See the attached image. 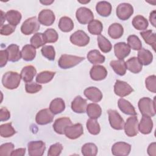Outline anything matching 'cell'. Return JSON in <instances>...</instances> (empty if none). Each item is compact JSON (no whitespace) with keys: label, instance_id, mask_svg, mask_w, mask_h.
Wrapping results in <instances>:
<instances>
[{"label":"cell","instance_id":"obj_59","mask_svg":"<svg viewBox=\"0 0 156 156\" xmlns=\"http://www.w3.org/2000/svg\"><path fill=\"white\" fill-rule=\"evenodd\" d=\"M53 2H54V1H40V2H41V4H44V5H50V4H52Z\"/></svg>","mask_w":156,"mask_h":156},{"label":"cell","instance_id":"obj_21","mask_svg":"<svg viewBox=\"0 0 156 156\" xmlns=\"http://www.w3.org/2000/svg\"><path fill=\"white\" fill-rule=\"evenodd\" d=\"M153 128V121L151 117L143 116L140 124L138 130L143 134H149L151 132Z\"/></svg>","mask_w":156,"mask_h":156},{"label":"cell","instance_id":"obj_54","mask_svg":"<svg viewBox=\"0 0 156 156\" xmlns=\"http://www.w3.org/2000/svg\"><path fill=\"white\" fill-rule=\"evenodd\" d=\"M10 118V112L5 107H1L0 110V120L1 121H7Z\"/></svg>","mask_w":156,"mask_h":156},{"label":"cell","instance_id":"obj_60","mask_svg":"<svg viewBox=\"0 0 156 156\" xmlns=\"http://www.w3.org/2000/svg\"><path fill=\"white\" fill-rule=\"evenodd\" d=\"M79 2H80V3H83V4H84V3H88V2H90V1H87V2H84V1H79Z\"/></svg>","mask_w":156,"mask_h":156},{"label":"cell","instance_id":"obj_43","mask_svg":"<svg viewBox=\"0 0 156 156\" xmlns=\"http://www.w3.org/2000/svg\"><path fill=\"white\" fill-rule=\"evenodd\" d=\"M86 126L88 131L92 135H98L101 131L100 125L95 119H88L87 121Z\"/></svg>","mask_w":156,"mask_h":156},{"label":"cell","instance_id":"obj_16","mask_svg":"<svg viewBox=\"0 0 156 156\" xmlns=\"http://www.w3.org/2000/svg\"><path fill=\"white\" fill-rule=\"evenodd\" d=\"M114 52L115 56L119 60H124L130 52V48L124 42H119L114 46Z\"/></svg>","mask_w":156,"mask_h":156},{"label":"cell","instance_id":"obj_15","mask_svg":"<svg viewBox=\"0 0 156 156\" xmlns=\"http://www.w3.org/2000/svg\"><path fill=\"white\" fill-rule=\"evenodd\" d=\"M55 19L54 12L49 9L42 10L38 14V20L40 23L41 24L49 26L52 25Z\"/></svg>","mask_w":156,"mask_h":156},{"label":"cell","instance_id":"obj_55","mask_svg":"<svg viewBox=\"0 0 156 156\" xmlns=\"http://www.w3.org/2000/svg\"><path fill=\"white\" fill-rule=\"evenodd\" d=\"M147 154L151 156L156 155V144L155 142L151 143L147 147Z\"/></svg>","mask_w":156,"mask_h":156},{"label":"cell","instance_id":"obj_25","mask_svg":"<svg viewBox=\"0 0 156 156\" xmlns=\"http://www.w3.org/2000/svg\"><path fill=\"white\" fill-rule=\"evenodd\" d=\"M126 68L130 72L137 74L142 70V64L136 57L130 58L126 62Z\"/></svg>","mask_w":156,"mask_h":156},{"label":"cell","instance_id":"obj_47","mask_svg":"<svg viewBox=\"0 0 156 156\" xmlns=\"http://www.w3.org/2000/svg\"><path fill=\"white\" fill-rule=\"evenodd\" d=\"M42 55L49 60H54L55 57L54 48L51 45H44L41 49Z\"/></svg>","mask_w":156,"mask_h":156},{"label":"cell","instance_id":"obj_58","mask_svg":"<svg viewBox=\"0 0 156 156\" xmlns=\"http://www.w3.org/2000/svg\"><path fill=\"white\" fill-rule=\"evenodd\" d=\"M1 26H3V23H4V21L5 20V19L6 18H4V16H5V14L2 11V10H1Z\"/></svg>","mask_w":156,"mask_h":156},{"label":"cell","instance_id":"obj_37","mask_svg":"<svg viewBox=\"0 0 156 156\" xmlns=\"http://www.w3.org/2000/svg\"><path fill=\"white\" fill-rule=\"evenodd\" d=\"M88 30L93 35H99L103 30L102 23L98 20H93L88 24Z\"/></svg>","mask_w":156,"mask_h":156},{"label":"cell","instance_id":"obj_5","mask_svg":"<svg viewBox=\"0 0 156 156\" xmlns=\"http://www.w3.org/2000/svg\"><path fill=\"white\" fill-rule=\"evenodd\" d=\"M125 133L130 137L136 136L138 133V121L136 115L128 118L124 126Z\"/></svg>","mask_w":156,"mask_h":156},{"label":"cell","instance_id":"obj_3","mask_svg":"<svg viewBox=\"0 0 156 156\" xmlns=\"http://www.w3.org/2000/svg\"><path fill=\"white\" fill-rule=\"evenodd\" d=\"M85 59L83 57L63 54L58 61V65L62 69H68L74 67Z\"/></svg>","mask_w":156,"mask_h":156},{"label":"cell","instance_id":"obj_1","mask_svg":"<svg viewBox=\"0 0 156 156\" xmlns=\"http://www.w3.org/2000/svg\"><path fill=\"white\" fill-rule=\"evenodd\" d=\"M154 100L147 97H144L138 101V108L143 116L152 117L155 115V102Z\"/></svg>","mask_w":156,"mask_h":156},{"label":"cell","instance_id":"obj_38","mask_svg":"<svg viewBox=\"0 0 156 156\" xmlns=\"http://www.w3.org/2000/svg\"><path fill=\"white\" fill-rule=\"evenodd\" d=\"M98 43L99 49L104 53H107L110 52L112 49V44L110 41L107 39L104 36L99 35L98 38Z\"/></svg>","mask_w":156,"mask_h":156},{"label":"cell","instance_id":"obj_8","mask_svg":"<svg viewBox=\"0 0 156 156\" xmlns=\"http://www.w3.org/2000/svg\"><path fill=\"white\" fill-rule=\"evenodd\" d=\"M28 153L30 156H41L46 149V144L43 141H32L28 144Z\"/></svg>","mask_w":156,"mask_h":156},{"label":"cell","instance_id":"obj_41","mask_svg":"<svg viewBox=\"0 0 156 156\" xmlns=\"http://www.w3.org/2000/svg\"><path fill=\"white\" fill-rule=\"evenodd\" d=\"M140 35L144 39V41L149 45H151L155 51V46L156 43L155 34L154 33L152 30H148L140 32Z\"/></svg>","mask_w":156,"mask_h":156},{"label":"cell","instance_id":"obj_34","mask_svg":"<svg viewBox=\"0 0 156 156\" xmlns=\"http://www.w3.org/2000/svg\"><path fill=\"white\" fill-rule=\"evenodd\" d=\"M110 65L114 71L119 76H124L126 73V65L124 60H112L110 62Z\"/></svg>","mask_w":156,"mask_h":156},{"label":"cell","instance_id":"obj_27","mask_svg":"<svg viewBox=\"0 0 156 156\" xmlns=\"http://www.w3.org/2000/svg\"><path fill=\"white\" fill-rule=\"evenodd\" d=\"M124 32L122 26L119 23H113L108 29V34L113 39H118L122 37Z\"/></svg>","mask_w":156,"mask_h":156},{"label":"cell","instance_id":"obj_13","mask_svg":"<svg viewBox=\"0 0 156 156\" xmlns=\"http://www.w3.org/2000/svg\"><path fill=\"white\" fill-rule=\"evenodd\" d=\"M83 133V126L80 123L71 124L66 127L65 135L71 140H75L79 138Z\"/></svg>","mask_w":156,"mask_h":156},{"label":"cell","instance_id":"obj_26","mask_svg":"<svg viewBox=\"0 0 156 156\" xmlns=\"http://www.w3.org/2000/svg\"><path fill=\"white\" fill-rule=\"evenodd\" d=\"M112 5L107 1H99L96 5V10L98 13L104 17L108 16L112 12Z\"/></svg>","mask_w":156,"mask_h":156},{"label":"cell","instance_id":"obj_17","mask_svg":"<svg viewBox=\"0 0 156 156\" xmlns=\"http://www.w3.org/2000/svg\"><path fill=\"white\" fill-rule=\"evenodd\" d=\"M72 124L71 119L68 117H62L57 118L53 124L54 131L60 135L65 133V130L66 127Z\"/></svg>","mask_w":156,"mask_h":156},{"label":"cell","instance_id":"obj_31","mask_svg":"<svg viewBox=\"0 0 156 156\" xmlns=\"http://www.w3.org/2000/svg\"><path fill=\"white\" fill-rule=\"evenodd\" d=\"M87 58L88 61L93 65L102 63L105 60V56L102 55L100 52L96 49L89 51L87 54Z\"/></svg>","mask_w":156,"mask_h":156},{"label":"cell","instance_id":"obj_2","mask_svg":"<svg viewBox=\"0 0 156 156\" xmlns=\"http://www.w3.org/2000/svg\"><path fill=\"white\" fill-rule=\"evenodd\" d=\"M21 75L16 72L8 71L5 73L2 78L3 86L9 90H13L20 85L21 82Z\"/></svg>","mask_w":156,"mask_h":156},{"label":"cell","instance_id":"obj_20","mask_svg":"<svg viewBox=\"0 0 156 156\" xmlns=\"http://www.w3.org/2000/svg\"><path fill=\"white\" fill-rule=\"evenodd\" d=\"M87 106V100L80 96H76L71 102V109L77 113H83L85 112Z\"/></svg>","mask_w":156,"mask_h":156},{"label":"cell","instance_id":"obj_42","mask_svg":"<svg viewBox=\"0 0 156 156\" xmlns=\"http://www.w3.org/2000/svg\"><path fill=\"white\" fill-rule=\"evenodd\" d=\"M16 133V130L12 126V122L3 124L0 126V135L2 137L9 138Z\"/></svg>","mask_w":156,"mask_h":156},{"label":"cell","instance_id":"obj_56","mask_svg":"<svg viewBox=\"0 0 156 156\" xmlns=\"http://www.w3.org/2000/svg\"><path fill=\"white\" fill-rule=\"evenodd\" d=\"M26 154V148H18L12 151V156H23Z\"/></svg>","mask_w":156,"mask_h":156},{"label":"cell","instance_id":"obj_46","mask_svg":"<svg viewBox=\"0 0 156 156\" xmlns=\"http://www.w3.org/2000/svg\"><path fill=\"white\" fill-rule=\"evenodd\" d=\"M128 45L133 50H140L142 48V43L140 38L135 35H129L127 38Z\"/></svg>","mask_w":156,"mask_h":156},{"label":"cell","instance_id":"obj_28","mask_svg":"<svg viewBox=\"0 0 156 156\" xmlns=\"http://www.w3.org/2000/svg\"><path fill=\"white\" fill-rule=\"evenodd\" d=\"M137 58L142 65L146 66L152 62L153 55L150 51L144 48H141L138 52Z\"/></svg>","mask_w":156,"mask_h":156},{"label":"cell","instance_id":"obj_9","mask_svg":"<svg viewBox=\"0 0 156 156\" xmlns=\"http://www.w3.org/2000/svg\"><path fill=\"white\" fill-rule=\"evenodd\" d=\"M133 13V8L132 5L129 3L119 4L116 10V13L119 20L125 21L128 20Z\"/></svg>","mask_w":156,"mask_h":156},{"label":"cell","instance_id":"obj_4","mask_svg":"<svg viewBox=\"0 0 156 156\" xmlns=\"http://www.w3.org/2000/svg\"><path fill=\"white\" fill-rule=\"evenodd\" d=\"M40 29V22L36 16H32L26 20L21 26V32L29 35L37 32Z\"/></svg>","mask_w":156,"mask_h":156},{"label":"cell","instance_id":"obj_12","mask_svg":"<svg viewBox=\"0 0 156 156\" xmlns=\"http://www.w3.org/2000/svg\"><path fill=\"white\" fill-rule=\"evenodd\" d=\"M54 117V114L49 108H44L37 113L35 121L39 125H46L52 122Z\"/></svg>","mask_w":156,"mask_h":156},{"label":"cell","instance_id":"obj_40","mask_svg":"<svg viewBox=\"0 0 156 156\" xmlns=\"http://www.w3.org/2000/svg\"><path fill=\"white\" fill-rule=\"evenodd\" d=\"M55 76V72L44 71L40 72L36 77V82L38 83H46L50 82Z\"/></svg>","mask_w":156,"mask_h":156},{"label":"cell","instance_id":"obj_14","mask_svg":"<svg viewBox=\"0 0 156 156\" xmlns=\"http://www.w3.org/2000/svg\"><path fill=\"white\" fill-rule=\"evenodd\" d=\"M131 150V145L125 142L115 143L112 147V154L116 156L128 155Z\"/></svg>","mask_w":156,"mask_h":156},{"label":"cell","instance_id":"obj_48","mask_svg":"<svg viewBox=\"0 0 156 156\" xmlns=\"http://www.w3.org/2000/svg\"><path fill=\"white\" fill-rule=\"evenodd\" d=\"M145 84L149 91L154 93L156 92V76L155 75L148 76L145 80Z\"/></svg>","mask_w":156,"mask_h":156},{"label":"cell","instance_id":"obj_39","mask_svg":"<svg viewBox=\"0 0 156 156\" xmlns=\"http://www.w3.org/2000/svg\"><path fill=\"white\" fill-rule=\"evenodd\" d=\"M98 147L95 144L88 143L83 144L81 148V152L84 156H95L98 154Z\"/></svg>","mask_w":156,"mask_h":156},{"label":"cell","instance_id":"obj_6","mask_svg":"<svg viewBox=\"0 0 156 156\" xmlns=\"http://www.w3.org/2000/svg\"><path fill=\"white\" fill-rule=\"evenodd\" d=\"M70 41L76 46L83 47L89 43L90 37L84 31L78 30L70 36Z\"/></svg>","mask_w":156,"mask_h":156},{"label":"cell","instance_id":"obj_29","mask_svg":"<svg viewBox=\"0 0 156 156\" xmlns=\"http://www.w3.org/2000/svg\"><path fill=\"white\" fill-rule=\"evenodd\" d=\"M21 52V57L25 61H32L36 56V48L30 44L24 46Z\"/></svg>","mask_w":156,"mask_h":156},{"label":"cell","instance_id":"obj_11","mask_svg":"<svg viewBox=\"0 0 156 156\" xmlns=\"http://www.w3.org/2000/svg\"><path fill=\"white\" fill-rule=\"evenodd\" d=\"M133 91L132 87L126 82L116 80L114 85V92L119 97H124Z\"/></svg>","mask_w":156,"mask_h":156},{"label":"cell","instance_id":"obj_44","mask_svg":"<svg viewBox=\"0 0 156 156\" xmlns=\"http://www.w3.org/2000/svg\"><path fill=\"white\" fill-rule=\"evenodd\" d=\"M30 42L31 45L35 48H39L42 46H44V44L46 43L43 37V34L40 32L35 34L31 37Z\"/></svg>","mask_w":156,"mask_h":156},{"label":"cell","instance_id":"obj_10","mask_svg":"<svg viewBox=\"0 0 156 156\" xmlns=\"http://www.w3.org/2000/svg\"><path fill=\"white\" fill-rule=\"evenodd\" d=\"M76 16L77 21L82 24H89L93 20L94 15L91 10L87 7H82L79 8L76 12Z\"/></svg>","mask_w":156,"mask_h":156},{"label":"cell","instance_id":"obj_49","mask_svg":"<svg viewBox=\"0 0 156 156\" xmlns=\"http://www.w3.org/2000/svg\"><path fill=\"white\" fill-rule=\"evenodd\" d=\"M14 145L12 143H6L0 146V155L9 156L13 151Z\"/></svg>","mask_w":156,"mask_h":156},{"label":"cell","instance_id":"obj_18","mask_svg":"<svg viewBox=\"0 0 156 156\" xmlns=\"http://www.w3.org/2000/svg\"><path fill=\"white\" fill-rule=\"evenodd\" d=\"M91 78L96 81L104 80L107 76V71L106 68L102 65L93 66L90 71Z\"/></svg>","mask_w":156,"mask_h":156},{"label":"cell","instance_id":"obj_52","mask_svg":"<svg viewBox=\"0 0 156 156\" xmlns=\"http://www.w3.org/2000/svg\"><path fill=\"white\" fill-rule=\"evenodd\" d=\"M15 29H16V26H13L12 24H4L1 27L0 32L2 35L7 36L12 34L13 32H15Z\"/></svg>","mask_w":156,"mask_h":156},{"label":"cell","instance_id":"obj_30","mask_svg":"<svg viewBox=\"0 0 156 156\" xmlns=\"http://www.w3.org/2000/svg\"><path fill=\"white\" fill-rule=\"evenodd\" d=\"M50 110L54 114L57 115L62 113L65 109V104L62 98H55L53 99L49 105Z\"/></svg>","mask_w":156,"mask_h":156},{"label":"cell","instance_id":"obj_7","mask_svg":"<svg viewBox=\"0 0 156 156\" xmlns=\"http://www.w3.org/2000/svg\"><path fill=\"white\" fill-rule=\"evenodd\" d=\"M108 120L112 128L115 130H122L124 126V121L119 113L115 110H108Z\"/></svg>","mask_w":156,"mask_h":156},{"label":"cell","instance_id":"obj_33","mask_svg":"<svg viewBox=\"0 0 156 156\" xmlns=\"http://www.w3.org/2000/svg\"><path fill=\"white\" fill-rule=\"evenodd\" d=\"M5 18L10 24L16 26L20 23L22 16L20 12L15 10H10L5 13Z\"/></svg>","mask_w":156,"mask_h":156},{"label":"cell","instance_id":"obj_50","mask_svg":"<svg viewBox=\"0 0 156 156\" xmlns=\"http://www.w3.org/2000/svg\"><path fill=\"white\" fill-rule=\"evenodd\" d=\"M63 149V146L60 143H56L52 144L48 152V156H58L59 155Z\"/></svg>","mask_w":156,"mask_h":156},{"label":"cell","instance_id":"obj_22","mask_svg":"<svg viewBox=\"0 0 156 156\" xmlns=\"http://www.w3.org/2000/svg\"><path fill=\"white\" fill-rule=\"evenodd\" d=\"M118 106L120 110L126 115H136V112L134 107L130 104V102L124 98H120L118 101Z\"/></svg>","mask_w":156,"mask_h":156},{"label":"cell","instance_id":"obj_32","mask_svg":"<svg viewBox=\"0 0 156 156\" xmlns=\"http://www.w3.org/2000/svg\"><path fill=\"white\" fill-rule=\"evenodd\" d=\"M87 115L91 119H98L99 118L102 113V109L99 105L95 103H91L87 106Z\"/></svg>","mask_w":156,"mask_h":156},{"label":"cell","instance_id":"obj_51","mask_svg":"<svg viewBox=\"0 0 156 156\" xmlns=\"http://www.w3.org/2000/svg\"><path fill=\"white\" fill-rule=\"evenodd\" d=\"M41 88H42V86L41 85L35 82H32L26 83L25 85L26 91L30 94L36 93L40 91L41 90Z\"/></svg>","mask_w":156,"mask_h":156},{"label":"cell","instance_id":"obj_36","mask_svg":"<svg viewBox=\"0 0 156 156\" xmlns=\"http://www.w3.org/2000/svg\"><path fill=\"white\" fill-rule=\"evenodd\" d=\"M148 21L143 16L136 15L132 20L133 26L138 30H143L147 29L148 27Z\"/></svg>","mask_w":156,"mask_h":156},{"label":"cell","instance_id":"obj_23","mask_svg":"<svg viewBox=\"0 0 156 156\" xmlns=\"http://www.w3.org/2000/svg\"><path fill=\"white\" fill-rule=\"evenodd\" d=\"M37 74L35 68L32 65L24 66L21 71V77L23 80L26 83L30 82Z\"/></svg>","mask_w":156,"mask_h":156},{"label":"cell","instance_id":"obj_24","mask_svg":"<svg viewBox=\"0 0 156 156\" xmlns=\"http://www.w3.org/2000/svg\"><path fill=\"white\" fill-rule=\"evenodd\" d=\"M8 53L9 60L12 62H18L21 57V52L20 51L19 46L15 44H10L6 49Z\"/></svg>","mask_w":156,"mask_h":156},{"label":"cell","instance_id":"obj_19","mask_svg":"<svg viewBox=\"0 0 156 156\" xmlns=\"http://www.w3.org/2000/svg\"><path fill=\"white\" fill-rule=\"evenodd\" d=\"M84 95L88 99L93 102H98L102 99V93L99 89L95 87H90L84 90Z\"/></svg>","mask_w":156,"mask_h":156},{"label":"cell","instance_id":"obj_53","mask_svg":"<svg viewBox=\"0 0 156 156\" xmlns=\"http://www.w3.org/2000/svg\"><path fill=\"white\" fill-rule=\"evenodd\" d=\"M0 66L1 68H2L3 66H4L7 61L9 60V56H8V53L6 51V49L5 50H1L0 51Z\"/></svg>","mask_w":156,"mask_h":156},{"label":"cell","instance_id":"obj_57","mask_svg":"<svg viewBox=\"0 0 156 156\" xmlns=\"http://www.w3.org/2000/svg\"><path fill=\"white\" fill-rule=\"evenodd\" d=\"M149 20L152 26L154 27H155V10H153L151 12L149 16Z\"/></svg>","mask_w":156,"mask_h":156},{"label":"cell","instance_id":"obj_35","mask_svg":"<svg viewBox=\"0 0 156 156\" xmlns=\"http://www.w3.org/2000/svg\"><path fill=\"white\" fill-rule=\"evenodd\" d=\"M58 28L64 32H69L74 28V23L73 20L68 16L62 17L58 22Z\"/></svg>","mask_w":156,"mask_h":156},{"label":"cell","instance_id":"obj_45","mask_svg":"<svg viewBox=\"0 0 156 156\" xmlns=\"http://www.w3.org/2000/svg\"><path fill=\"white\" fill-rule=\"evenodd\" d=\"M43 37L46 43H55L58 38L57 31L54 29H48L43 33Z\"/></svg>","mask_w":156,"mask_h":156}]
</instances>
